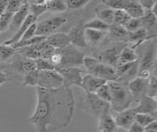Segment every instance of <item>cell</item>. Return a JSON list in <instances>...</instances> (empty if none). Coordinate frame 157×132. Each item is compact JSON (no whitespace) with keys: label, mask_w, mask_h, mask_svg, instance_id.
<instances>
[{"label":"cell","mask_w":157,"mask_h":132,"mask_svg":"<svg viewBox=\"0 0 157 132\" xmlns=\"http://www.w3.org/2000/svg\"><path fill=\"white\" fill-rule=\"evenodd\" d=\"M36 105L25 120L36 132H55L69 126L75 111V97L71 88L46 90L36 87Z\"/></svg>","instance_id":"obj_1"},{"label":"cell","mask_w":157,"mask_h":132,"mask_svg":"<svg viewBox=\"0 0 157 132\" xmlns=\"http://www.w3.org/2000/svg\"><path fill=\"white\" fill-rule=\"evenodd\" d=\"M107 85L110 89L111 101L109 102L110 110L116 112L123 111L127 109L132 107L136 102L128 90L127 84L117 81L107 82Z\"/></svg>","instance_id":"obj_2"},{"label":"cell","mask_w":157,"mask_h":132,"mask_svg":"<svg viewBox=\"0 0 157 132\" xmlns=\"http://www.w3.org/2000/svg\"><path fill=\"white\" fill-rule=\"evenodd\" d=\"M82 67L87 74L99 78L106 82H112L117 80L116 69L111 66L103 64L93 56H85Z\"/></svg>","instance_id":"obj_3"},{"label":"cell","mask_w":157,"mask_h":132,"mask_svg":"<svg viewBox=\"0 0 157 132\" xmlns=\"http://www.w3.org/2000/svg\"><path fill=\"white\" fill-rule=\"evenodd\" d=\"M144 48L142 56L137 59L139 62V72L136 77L148 80L152 73H156V45L155 40L151 42V40Z\"/></svg>","instance_id":"obj_4"},{"label":"cell","mask_w":157,"mask_h":132,"mask_svg":"<svg viewBox=\"0 0 157 132\" xmlns=\"http://www.w3.org/2000/svg\"><path fill=\"white\" fill-rule=\"evenodd\" d=\"M82 109L96 119L107 112H110L109 104L99 99L95 94L90 93H85L83 95Z\"/></svg>","instance_id":"obj_5"},{"label":"cell","mask_w":157,"mask_h":132,"mask_svg":"<svg viewBox=\"0 0 157 132\" xmlns=\"http://www.w3.org/2000/svg\"><path fill=\"white\" fill-rule=\"evenodd\" d=\"M61 56V62L58 67L69 68V67H82L83 58L86 54L78 48L75 47L72 45L58 50Z\"/></svg>","instance_id":"obj_6"},{"label":"cell","mask_w":157,"mask_h":132,"mask_svg":"<svg viewBox=\"0 0 157 132\" xmlns=\"http://www.w3.org/2000/svg\"><path fill=\"white\" fill-rule=\"evenodd\" d=\"M69 21V16L67 15H59L49 18L40 23H36V36L39 37H48L55 34L62 26Z\"/></svg>","instance_id":"obj_7"},{"label":"cell","mask_w":157,"mask_h":132,"mask_svg":"<svg viewBox=\"0 0 157 132\" xmlns=\"http://www.w3.org/2000/svg\"><path fill=\"white\" fill-rule=\"evenodd\" d=\"M55 70L60 74L63 79V87L72 88L73 86L81 87L82 79L86 74V70L80 67H55Z\"/></svg>","instance_id":"obj_8"},{"label":"cell","mask_w":157,"mask_h":132,"mask_svg":"<svg viewBox=\"0 0 157 132\" xmlns=\"http://www.w3.org/2000/svg\"><path fill=\"white\" fill-rule=\"evenodd\" d=\"M126 46H128V43L116 42L115 45L103 50L101 52L98 53L96 56H93V57H95L98 61H100L103 64L116 68L118 66L120 53Z\"/></svg>","instance_id":"obj_9"},{"label":"cell","mask_w":157,"mask_h":132,"mask_svg":"<svg viewBox=\"0 0 157 132\" xmlns=\"http://www.w3.org/2000/svg\"><path fill=\"white\" fill-rule=\"evenodd\" d=\"M38 72V88H42V89L46 90H55L63 87L62 77L55 69Z\"/></svg>","instance_id":"obj_10"},{"label":"cell","mask_w":157,"mask_h":132,"mask_svg":"<svg viewBox=\"0 0 157 132\" xmlns=\"http://www.w3.org/2000/svg\"><path fill=\"white\" fill-rule=\"evenodd\" d=\"M116 74H117V82L128 84L130 81L137 76L139 72V62L135 61L132 63H128V64L118 65L116 68Z\"/></svg>","instance_id":"obj_11"},{"label":"cell","mask_w":157,"mask_h":132,"mask_svg":"<svg viewBox=\"0 0 157 132\" xmlns=\"http://www.w3.org/2000/svg\"><path fill=\"white\" fill-rule=\"evenodd\" d=\"M147 84H148V80L140 77H136L135 79H132L127 84L128 90H129L131 96L134 99L136 105L142 98L146 96Z\"/></svg>","instance_id":"obj_12"},{"label":"cell","mask_w":157,"mask_h":132,"mask_svg":"<svg viewBox=\"0 0 157 132\" xmlns=\"http://www.w3.org/2000/svg\"><path fill=\"white\" fill-rule=\"evenodd\" d=\"M85 22L81 21L75 26L71 28V30L67 34L70 40V45L74 46L77 48H85L87 47L85 37Z\"/></svg>","instance_id":"obj_13"},{"label":"cell","mask_w":157,"mask_h":132,"mask_svg":"<svg viewBox=\"0 0 157 132\" xmlns=\"http://www.w3.org/2000/svg\"><path fill=\"white\" fill-rule=\"evenodd\" d=\"M136 112L134 109V106L127 109L123 111L116 112L115 115L113 116L114 121L117 125L118 128H123V129H129V127L135 122V116Z\"/></svg>","instance_id":"obj_14"},{"label":"cell","mask_w":157,"mask_h":132,"mask_svg":"<svg viewBox=\"0 0 157 132\" xmlns=\"http://www.w3.org/2000/svg\"><path fill=\"white\" fill-rule=\"evenodd\" d=\"M16 55L18 56V58H15V59L11 62V64H10V68H11L13 71L19 73V74L24 75L29 71L36 70V62H34V60L24 58L21 55L17 54V53H16Z\"/></svg>","instance_id":"obj_15"},{"label":"cell","mask_w":157,"mask_h":132,"mask_svg":"<svg viewBox=\"0 0 157 132\" xmlns=\"http://www.w3.org/2000/svg\"><path fill=\"white\" fill-rule=\"evenodd\" d=\"M36 20L37 19L36 17H33V15H31V14H29V15L27 16V18L25 19V21L23 22L22 25L20 26L18 30L14 33V35L10 38L9 40L3 42L2 43L3 45H6V46H12V45H14V43L19 42L20 41H21L24 33L26 32L28 29L33 25V24L36 23Z\"/></svg>","instance_id":"obj_16"},{"label":"cell","mask_w":157,"mask_h":132,"mask_svg":"<svg viewBox=\"0 0 157 132\" xmlns=\"http://www.w3.org/2000/svg\"><path fill=\"white\" fill-rule=\"evenodd\" d=\"M106 81L99 79V78L94 77L90 74L86 73L82 79L81 88L85 91V93H90V94H95L96 91L103 85L106 84Z\"/></svg>","instance_id":"obj_17"},{"label":"cell","mask_w":157,"mask_h":132,"mask_svg":"<svg viewBox=\"0 0 157 132\" xmlns=\"http://www.w3.org/2000/svg\"><path fill=\"white\" fill-rule=\"evenodd\" d=\"M136 114H145L156 115L157 114V102L156 99H152L149 97H144L134 106Z\"/></svg>","instance_id":"obj_18"},{"label":"cell","mask_w":157,"mask_h":132,"mask_svg":"<svg viewBox=\"0 0 157 132\" xmlns=\"http://www.w3.org/2000/svg\"><path fill=\"white\" fill-rule=\"evenodd\" d=\"M44 42L54 50H61L70 45V40L66 33H55L46 37Z\"/></svg>","instance_id":"obj_19"},{"label":"cell","mask_w":157,"mask_h":132,"mask_svg":"<svg viewBox=\"0 0 157 132\" xmlns=\"http://www.w3.org/2000/svg\"><path fill=\"white\" fill-rule=\"evenodd\" d=\"M97 130L99 132H117L118 127L111 112L101 115L97 119Z\"/></svg>","instance_id":"obj_20"},{"label":"cell","mask_w":157,"mask_h":132,"mask_svg":"<svg viewBox=\"0 0 157 132\" xmlns=\"http://www.w3.org/2000/svg\"><path fill=\"white\" fill-rule=\"evenodd\" d=\"M128 36H129V33L125 30L124 27L111 25L109 31L107 32L106 38L114 42L128 43Z\"/></svg>","instance_id":"obj_21"},{"label":"cell","mask_w":157,"mask_h":132,"mask_svg":"<svg viewBox=\"0 0 157 132\" xmlns=\"http://www.w3.org/2000/svg\"><path fill=\"white\" fill-rule=\"evenodd\" d=\"M107 36V33L91 30V29H86L85 30V37L86 42L87 46L95 47L99 46L100 43L105 40Z\"/></svg>","instance_id":"obj_22"},{"label":"cell","mask_w":157,"mask_h":132,"mask_svg":"<svg viewBox=\"0 0 157 132\" xmlns=\"http://www.w3.org/2000/svg\"><path fill=\"white\" fill-rule=\"evenodd\" d=\"M29 14V3H28V1H24L22 7L20 8V10L12 16V20H11L10 27H9L10 30L16 32L19 29V27L23 24V22L25 21V19L27 18Z\"/></svg>","instance_id":"obj_23"},{"label":"cell","mask_w":157,"mask_h":132,"mask_svg":"<svg viewBox=\"0 0 157 132\" xmlns=\"http://www.w3.org/2000/svg\"><path fill=\"white\" fill-rule=\"evenodd\" d=\"M94 13L96 19L104 22L107 25L111 26L113 24V15H114V10L106 7L103 4H100L94 8Z\"/></svg>","instance_id":"obj_24"},{"label":"cell","mask_w":157,"mask_h":132,"mask_svg":"<svg viewBox=\"0 0 157 132\" xmlns=\"http://www.w3.org/2000/svg\"><path fill=\"white\" fill-rule=\"evenodd\" d=\"M139 59V54L136 53V50H134L130 46H126L120 53L119 61L118 65L128 64V63H132Z\"/></svg>","instance_id":"obj_25"},{"label":"cell","mask_w":157,"mask_h":132,"mask_svg":"<svg viewBox=\"0 0 157 132\" xmlns=\"http://www.w3.org/2000/svg\"><path fill=\"white\" fill-rule=\"evenodd\" d=\"M124 11L130 16L131 19H140L144 14V10L136 0H129Z\"/></svg>","instance_id":"obj_26"},{"label":"cell","mask_w":157,"mask_h":132,"mask_svg":"<svg viewBox=\"0 0 157 132\" xmlns=\"http://www.w3.org/2000/svg\"><path fill=\"white\" fill-rule=\"evenodd\" d=\"M45 5H46L47 12L65 13L67 11L65 0H46Z\"/></svg>","instance_id":"obj_27"},{"label":"cell","mask_w":157,"mask_h":132,"mask_svg":"<svg viewBox=\"0 0 157 132\" xmlns=\"http://www.w3.org/2000/svg\"><path fill=\"white\" fill-rule=\"evenodd\" d=\"M85 29H91V30L107 33L109 31L110 26L105 24L104 22H102L100 20H98V19L94 18V19H91V20L85 23Z\"/></svg>","instance_id":"obj_28"},{"label":"cell","mask_w":157,"mask_h":132,"mask_svg":"<svg viewBox=\"0 0 157 132\" xmlns=\"http://www.w3.org/2000/svg\"><path fill=\"white\" fill-rule=\"evenodd\" d=\"M131 20L130 16L124 10H115L113 15V24L114 26L125 27L126 24Z\"/></svg>","instance_id":"obj_29"},{"label":"cell","mask_w":157,"mask_h":132,"mask_svg":"<svg viewBox=\"0 0 157 132\" xmlns=\"http://www.w3.org/2000/svg\"><path fill=\"white\" fill-rule=\"evenodd\" d=\"M38 71L33 70L29 71L26 74L23 75V86H31V87H37L38 82Z\"/></svg>","instance_id":"obj_30"},{"label":"cell","mask_w":157,"mask_h":132,"mask_svg":"<svg viewBox=\"0 0 157 132\" xmlns=\"http://www.w3.org/2000/svg\"><path fill=\"white\" fill-rule=\"evenodd\" d=\"M16 53V50L11 46H6L3 43H0V62L7 61L8 59L11 58L15 55Z\"/></svg>","instance_id":"obj_31"},{"label":"cell","mask_w":157,"mask_h":132,"mask_svg":"<svg viewBox=\"0 0 157 132\" xmlns=\"http://www.w3.org/2000/svg\"><path fill=\"white\" fill-rule=\"evenodd\" d=\"M153 121H156V115L145 114H136L135 116V122L144 128Z\"/></svg>","instance_id":"obj_32"},{"label":"cell","mask_w":157,"mask_h":132,"mask_svg":"<svg viewBox=\"0 0 157 132\" xmlns=\"http://www.w3.org/2000/svg\"><path fill=\"white\" fill-rule=\"evenodd\" d=\"M146 96L152 98V99H156L157 96V78L156 73H152V75L148 79V84H147V92Z\"/></svg>","instance_id":"obj_33"},{"label":"cell","mask_w":157,"mask_h":132,"mask_svg":"<svg viewBox=\"0 0 157 132\" xmlns=\"http://www.w3.org/2000/svg\"><path fill=\"white\" fill-rule=\"evenodd\" d=\"M129 0H103L102 4L112 10H124Z\"/></svg>","instance_id":"obj_34"},{"label":"cell","mask_w":157,"mask_h":132,"mask_svg":"<svg viewBox=\"0 0 157 132\" xmlns=\"http://www.w3.org/2000/svg\"><path fill=\"white\" fill-rule=\"evenodd\" d=\"M29 3V13L33 15V17H36V19L43 15L44 13L47 12V9H46V5L45 4H33V3Z\"/></svg>","instance_id":"obj_35"},{"label":"cell","mask_w":157,"mask_h":132,"mask_svg":"<svg viewBox=\"0 0 157 132\" xmlns=\"http://www.w3.org/2000/svg\"><path fill=\"white\" fill-rule=\"evenodd\" d=\"M45 38L46 37H39V36H34L29 40L26 41V42H17V43H14L11 46L14 47L15 50L20 47H25V46H34V45H37V43H40L42 42L45 41Z\"/></svg>","instance_id":"obj_36"},{"label":"cell","mask_w":157,"mask_h":132,"mask_svg":"<svg viewBox=\"0 0 157 132\" xmlns=\"http://www.w3.org/2000/svg\"><path fill=\"white\" fill-rule=\"evenodd\" d=\"M90 3V0H65L67 10H80Z\"/></svg>","instance_id":"obj_37"},{"label":"cell","mask_w":157,"mask_h":132,"mask_svg":"<svg viewBox=\"0 0 157 132\" xmlns=\"http://www.w3.org/2000/svg\"><path fill=\"white\" fill-rule=\"evenodd\" d=\"M34 62H36V67L37 71H46V70H54L55 69V66H54L52 63L47 59L38 58V59L34 60Z\"/></svg>","instance_id":"obj_38"},{"label":"cell","mask_w":157,"mask_h":132,"mask_svg":"<svg viewBox=\"0 0 157 132\" xmlns=\"http://www.w3.org/2000/svg\"><path fill=\"white\" fill-rule=\"evenodd\" d=\"M95 95L102 101H104L109 104L111 101V94H110V89H109V87H108L107 83L105 85L101 86L99 89L96 91Z\"/></svg>","instance_id":"obj_39"},{"label":"cell","mask_w":157,"mask_h":132,"mask_svg":"<svg viewBox=\"0 0 157 132\" xmlns=\"http://www.w3.org/2000/svg\"><path fill=\"white\" fill-rule=\"evenodd\" d=\"M12 14L4 12L1 16H0V34L6 32L9 27H10V23L12 20Z\"/></svg>","instance_id":"obj_40"},{"label":"cell","mask_w":157,"mask_h":132,"mask_svg":"<svg viewBox=\"0 0 157 132\" xmlns=\"http://www.w3.org/2000/svg\"><path fill=\"white\" fill-rule=\"evenodd\" d=\"M23 2L24 1H20V0H9V1H7V6H6L5 12L14 15V14L17 13L20 10V8L22 7Z\"/></svg>","instance_id":"obj_41"},{"label":"cell","mask_w":157,"mask_h":132,"mask_svg":"<svg viewBox=\"0 0 157 132\" xmlns=\"http://www.w3.org/2000/svg\"><path fill=\"white\" fill-rule=\"evenodd\" d=\"M125 30L128 33H134L141 28V21L140 19H131L125 25Z\"/></svg>","instance_id":"obj_42"},{"label":"cell","mask_w":157,"mask_h":132,"mask_svg":"<svg viewBox=\"0 0 157 132\" xmlns=\"http://www.w3.org/2000/svg\"><path fill=\"white\" fill-rule=\"evenodd\" d=\"M36 23L33 24V25L29 27L28 30L24 33V35L21 38V41H20L19 42H26L28 40H29V38H32L33 37L36 36Z\"/></svg>","instance_id":"obj_43"},{"label":"cell","mask_w":157,"mask_h":132,"mask_svg":"<svg viewBox=\"0 0 157 132\" xmlns=\"http://www.w3.org/2000/svg\"><path fill=\"white\" fill-rule=\"evenodd\" d=\"M139 2L144 11H151V9L157 3L156 0H140Z\"/></svg>","instance_id":"obj_44"},{"label":"cell","mask_w":157,"mask_h":132,"mask_svg":"<svg viewBox=\"0 0 157 132\" xmlns=\"http://www.w3.org/2000/svg\"><path fill=\"white\" fill-rule=\"evenodd\" d=\"M128 132H144V128L137 123H136V122H134V123L129 127Z\"/></svg>","instance_id":"obj_45"},{"label":"cell","mask_w":157,"mask_h":132,"mask_svg":"<svg viewBox=\"0 0 157 132\" xmlns=\"http://www.w3.org/2000/svg\"><path fill=\"white\" fill-rule=\"evenodd\" d=\"M144 132H157V122L153 121L149 125L144 127Z\"/></svg>","instance_id":"obj_46"},{"label":"cell","mask_w":157,"mask_h":132,"mask_svg":"<svg viewBox=\"0 0 157 132\" xmlns=\"http://www.w3.org/2000/svg\"><path fill=\"white\" fill-rule=\"evenodd\" d=\"M8 81H10V79L8 78L6 73L3 72V71L0 72V87H1L2 85H4L5 83H7Z\"/></svg>","instance_id":"obj_47"},{"label":"cell","mask_w":157,"mask_h":132,"mask_svg":"<svg viewBox=\"0 0 157 132\" xmlns=\"http://www.w3.org/2000/svg\"><path fill=\"white\" fill-rule=\"evenodd\" d=\"M7 6V0H0V16L5 12Z\"/></svg>","instance_id":"obj_48"},{"label":"cell","mask_w":157,"mask_h":132,"mask_svg":"<svg viewBox=\"0 0 157 132\" xmlns=\"http://www.w3.org/2000/svg\"><path fill=\"white\" fill-rule=\"evenodd\" d=\"M29 2L33 4H45L46 0H32V1H29Z\"/></svg>","instance_id":"obj_49"},{"label":"cell","mask_w":157,"mask_h":132,"mask_svg":"<svg viewBox=\"0 0 157 132\" xmlns=\"http://www.w3.org/2000/svg\"><path fill=\"white\" fill-rule=\"evenodd\" d=\"M0 72H1V69H0Z\"/></svg>","instance_id":"obj_50"}]
</instances>
